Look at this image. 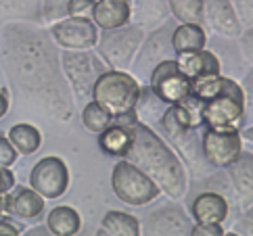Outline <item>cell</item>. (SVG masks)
I'll return each instance as SVG.
<instances>
[{
  "mask_svg": "<svg viewBox=\"0 0 253 236\" xmlns=\"http://www.w3.org/2000/svg\"><path fill=\"white\" fill-rule=\"evenodd\" d=\"M0 217H4V195H0Z\"/></svg>",
  "mask_w": 253,
  "mask_h": 236,
  "instance_id": "obj_44",
  "label": "cell"
},
{
  "mask_svg": "<svg viewBox=\"0 0 253 236\" xmlns=\"http://www.w3.org/2000/svg\"><path fill=\"white\" fill-rule=\"evenodd\" d=\"M30 186L46 201L59 198L69 188V167L57 155L42 157L30 171Z\"/></svg>",
  "mask_w": 253,
  "mask_h": 236,
  "instance_id": "obj_9",
  "label": "cell"
},
{
  "mask_svg": "<svg viewBox=\"0 0 253 236\" xmlns=\"http://www.w3.org/2000/svg\"><path fill=\"white\" fill-rule=\"evenodd\" d=\"M82 123H84V128L88 132L101 134L105 128H109V125L113 123V115L109 111H105V109L98 103L90 101L82 109Z\"/></svg>",
  "mask_w": 253,
  "mask_h": 236,
  "instance_id": "obj_30",
  "label": "cell"
},
{
  "mask_svg": "<svg viewBox=\"0 0 253 236\" xmlns=\"http://www.w3.org/2000/svg\"><path fill=\"white\" fill-rule=\"evenodd\" d=\"M96 0H69L67 17H80V19H92Z\"/></svg>",
  "mask_w": 253,
  "mask_h": 236,
  "instance_id": "obj_32",
  "label": "cell"
},
{
  "mask_svg": "<svg viewBox=\"0 0 253 236\" xmlns=\"http://www.w3.org/2000/svg\"><path fill=\"white\" fill-rule=\"evenodd\" d=\"M203 125L205 128L243 130L245 117V94H220L203 101Z\"/></svg>",
  "mask_w": 253,
  "mask_h": 236,
  "instance_id": "obj_10",
  "label": "cell"
},
{
  "mask_svg": "<svg viewBox=\"0 0 253 236\" xmlns=\"http://www.w3.org/2000/svg\"><path fill=\"white\" fill-rule=\"evenodd\" d=\"M241 40V50H243V57H245L251 65H253V25H249L245 32L239 36Z\"/></svg>",
  "mask_w": 253,
  "mask_h": 236,
  "instance_id": "obj_37",
  "label": "cell"
},
{
  "mask_svg": "<svg viewBox=\"0 0 253 236\" xmlns=\"http://www.w3.org/2000/svg\"><path fill=\"white\" fill-rule=\"evenodd\" d=\"M30 234H50V230H48V226H38V228H32Z\"/></svg>",
  "mask_w": 253,
  "mask_h": 236,
  "instance_id": "obj_43",
  "label": "cell"
},
{
  "mask_svg": "<svg viewBox=\"0 0 253 236\" xmlns=\"http://www.w3.org/2000/svg\"><path fill=\"white\" fill-rule=\"evenodd\" d=\"M111 188L122 203L142 207L161 195V188L128 159H120L111 171Z\"/></svg>",
  "mask_w": 253,
  "mask_h": 236,
  "instance_id": "obj_6",
  "label": "cell"
},
{
  "mask_svg": "<svg viewBox=\"0 0 253 236\" xmlns=\"http://www.w3.org/2000/svg\"><path fill=\"white\" fill-rule=\"evenodd\" d=\"M92 21L98 30H117L132 23V0H96Z\"/></svg>",
  "mask_w": 253,
  "mask_h": 236,
  "instance_id": "obj_19",
  "label": "cell"
},
{
  "mask_svg": "<svg viewBox=\"0 0 253 236\" xmlns=\"http://www.w3.org/2000/svg\"><path fill=\"white\" fill-rule=\"evenodd\" d=\"M207 46V34L201 23H180L171 32V48L176 54L201 50Z\"/></svg>",
  "mask_w": 253,
  "mask_h": 236,
  "instance_id": "obj_23",
  "label": "cell"
},
{
  "mask_svg": "<svg viewBox=\"0 0 253 236\" xmlns=\"http://www.w3.org/2000/svg\"><path fill=\"white\" fill-rule=\"evenodd\" d=\"M122 159H128L142 169L161 188V193L174 201H180L186 195L188 180L184 163L151 125L142 121L132 123V144Z\"/></svg>",
  "mask_w": 253,
  "mask_h": 236,
  "instance_id": "obj_2",
  "label": "cell"
},
{
  "mask_svg": "<svg viewBox=\"0 0 253 236\" xmlns=\"http://www.w3.org/2000/svg\"><path fill=\"white\" fill-rule=\"evenodd\" d=\"M98 234H113V236H138L140 222L126 211H107L103 215Z\"/></svg>",
  "mask_w": 253,
  "mask_h": 236,
  "instance_id": "obj_26",
  "label": "cell"
},
{
  "mask_svg": "<svg viewBox=\"0 0 253 236\" xmlns=\"http://www.w3.org/2000/svg\"><path fill=\"white\" fill-rule=\"evenodd\" d=\"M8 140L17 149V153L30 157L42 147V132L32 123H15L8 130Z\"/></svg>",
  "mask_w": 253,
  "mask_h": 236,
  "instance_id": "obj_27",
  "label": "cell"
},
{
  "mask_svg": "<svg viewBox=\"0 0 253 236\" xmlns=\"http://www.w3.org/2000/svg\"><path fill=\"white\" fill-rule=\"evenodd\" d=\"M0 67L15 109L50 121H71L74 92L63 74L57 44L44 25L8 21L0 32Z\"/></svg>",
  "mask_w": 253,
  "mask_h": 236,
  "instance_id": "obj_1",
  "label": "cell"
},
{
  "mask_svg": "<svg viewBox=\"0 0 253 236\" xmlns=\"http://www.w3.org/2000/svg\"><path fill=\"white\" fill-rule=\"evenodd\" d=\"M169 15L168 0H134L132 4V21L144 32L159 27Z\"/></svg>",
  "mask_w": 253,
  "mask_h": 236,
  "instance_id": "obj_22",
  "label": "cell"
},
{
  "mask_svg": "<svg viewBox=\"0 0 253 236\" xmlns=\"http://www.w3.org/2000/svg\"><path fill=\"white\" fill-rule=\"evenodd\" d=\"M98 34L92 19H80V17H65V19L50 25V36L57 46L65 50H90L96 46Z\"/></svg>",
  "mask_w": 253,
  "mask_h": 236,
  "instance_id": "obj_12",
  "label": "cell"
},
{
  "mask_svg": "<svg viewBox=\"0 0 253 236\" xmlns=\"http://www.w3.org/2000/svg\"><path fill=\"white\" fill-rule=\"evenodd\" d=\"M61 67L78 101H86L92 94L94 81L109 69L107 63L92 48L61 52Z\"/></svg>",
  "mask_w": 253,
  "mask_h": 236,
  "instance_id": "obj_7",
  "label": "cell"
},
{
  "mask_svg": "<svg viewBox=\"0 0 253 236\" xmlns=\"http://www.w3.org/2000/svg\"><path fill=\"white\" fill-rule=\"evenodd\" d=\"M171 32H174V25H171L169 21H164L161 27L151 30L149 38L144 36L142 46L136 54L138 59H134L136 61L134 65H136L138 71H144L147 67L153 69L157 63L166 61V59H176V57H169V52H174V48H171Z\"/></svg>",
  "mask_w": 253,
  "mask_h": 236,
  "instance_id": "obj_14",
  "label": "cell"
},
{
  "mask_svg": "<svg viewBox=\"0 0 253 236\" xmlns=\"http://www.w3.org/2000/svg\"><path fill=\"white\" fill-rule=\"evenodd\" d=\"M241 136H243V140L253 142V125H249L247 130H243V132H241Z\"/></svg>",
  "mask_w": 253,
  "mask_h": 236,
  "instance_id": "obj_42",
  "label": "cell"
},
{
  "mask_svg": "<svg viewBox=\"0 0 253 236\" xmlns=\"http://www.w3.org/2000/svg\"><path fill=\"white\" fill-rule=\"evenodd\" d=\"M138 121V119H134ZM117 123L113 121L109 128H105L101 134H98V147L105 155L111 157H126L130 144H132V123Z\"/></svg>",
  "mask_w": 253,
  "mask_h": 236,
  "instance_id": "obj_21",
  "label": "cell"
},
{
  "mask_svg": "<svg viewBox=\"0 0 253 236\" xmlns=\"http://www.w3.org/2000/svg\"><path fill=\"white\" fill-rule=\"evenodd\" d=\"M69 0H42L40 25H55L57 21L67 17Z\"/></svg>",
  "mask_w": 253,
  "mask_h": 236,
  "instance_id": "obj_31",
  "label": "cell"
},
{
  "mask_svg": "<svg viewBox=\"0 0 253 236\" xmlns=\"http://www.w3.org/2000/svg\"><path fill=\"white\" fill-rule=\"evenodd\" d=\"M21 232V228L17 224H13L11 220H4L0 217V236H17Z\"/></svg>",
  "mask_w": 253,
  "mask_h": 236,
  "instance_id": "obj_40",
  "label": "cell"
},
{
  "mask_svg": "<svg viewBox=\"0 0 253 236\" xmlns=\"http://www.w3.org/2000/svg\"><path fill=\"white\" fill-rule=\"evenodd\" d=\"M159 125L164 128L166 136L171 140L174 149L178 151V157L186 167L193 171L195 178H203L211 174L210 161L203 155V144H201V134H199L195 125L188 121V115L180 105H168L166 113L161 115Z\"/></svg>",
  "mask_w": 253,
  "mask_h": 236,
  "instance_id": "obj_3",
  "label": "cell"
},
{
  "mask_svg": "<svg viewBox=\"0 0 253 236\" xmlns=\"http://www.w3.org/2000/svg\"><path fill=\"white\" fill-rule=\"evenodd\" d=\"M144 36L147 32L136 23H128L117 30H103V34H98V42L94 48L109 69L126 71L136 59Z\"/></svg>",
  "mask_w": 253,
  "mask_h": 236,
  "instance_id": "obj_5",
  "label": "cell"
},
{
  "mask_svg": "<svg viewBox=\"0 0 253 236\" xmlns=\"http://www.w3.org/2000/svg\"><path fill=\"white\" fill-rule=\"evenodd\" d=\"M193 222L180 205H164L147 215V222L140 226L144 234H191Z\"/></svg>",
  "mask_w": 253,
  "mask_h": 236,
  "instance_id": "obj_16",
  "label": "cell"
},
{
  "mask_svg": "<svg viewBox=\"0 0 253 236\" xmlns=\"http://www.w3.org/2000/svg\"><path fill=\"white\" fill-rule=\"evenodd\" d=\"M168 105L161 101V98L153 92L151 86H140V96L134 107V113H136V119L151 125L153 121H161V115L166 113Z\"/></svg>",
  "mask_w": 253,
  "mask_h": 236,
  "instance_id": "obj_28",
  "label": "cell"
},
{
  "mask_svg": "<svg viewBox=\"0 0 253 236\" xmlns=\"http://www.w3.org/2000/svg\"><path fill=\"white\" fill-rule=\"evenodd\" d=\"M168 6L178 23H205L203 0H168Z\"/></svg>",
  "mask_w": 253,
  "mask_h": 236,
  "instance_id": "obj_29",
  "label": "cell"
},
{
  "mask_svg": "<svg viewBox=\"0 0 253 236\" xmlns=\"http://www.w3.org/2000/svg\"><path fill=\"white\" fill-rule=\"evenodd\" d=\"M176 61L180 69L191 78V79H199V78H207V76H218L222 71V65L218 57L211 50H193V52H182L176 54Z\"/></svg>",
  "mask_w": 253,
  "mask_h": 236,
  "instance_id": "obj_20",
  "label": "cell"
},
{
  "mask_svg": "<svg viewBox=\"0 0 253 236\" xmlns=\"http://www.w3.org/2000/svg\"><path fill=\"white\" fill-rule=\"evenodd\" d=\"M46 226L50 234L59 236H74L82 228V215H80L74 207L59 205L46 215Z\"/></svg>",
  "mask_w": 253,
  "mask_h": 236,
  "instance_id": "obj_25",
  "label": "cell"
},
{
  "mask_svg": "<svg viewBox=\"0 0 253 236\" xmlns=\"http://www.w3.org/2000/svg\"><path fill=\"white\" fill-rule=\"evenodd\" d=\"M42 0H0V19L2 21H28L40 23Z\"/></svg>",
  "mask_w": 253,
  "mask_h": 236,
  "instance_id": "obj_24",
  "label": "cell"
},
{
  "mask_svg": "<svg viewBox=\"0 0 253 236\" xmlns=\"http://www.w3.org/2000/svg\"><path fill=\"white\" fill-rule=\"evenodd\" d=\"M234 234H253V205L245 207V213L234 226Z\"/></svg>",
  "mask_w": 253,
  "mask_h": 236,
  "instance_id": "obj_38",
  "label": "cell"
},
{
  "mask_svg": "<svg viewBox=\"0 0 253 236\" xmlns=\"http://www.w3.org/2000/svg\"><path fill=\"white\" fill-rule=\"evenodd\" d=\"M230 215V201L218 190H205L191 201V217L195 222L226 224Z\"/></svg>",
  "mask_w": 253,
  "mask_h": 236,
  "instance_id": "obj_18",
  "label": "cell"
},
{
  "mask_svg": "<svg viewBox=\"0 0 253 236\" xmlns=\"http://www.w3.org/2000/svg\"><path fill=\"white\" fill-rule=\"evenodd\" d=\"M46 198L38 195L32 186H17L4 193V215H13L25 224H38L44 215Z\"/></svg>",
  "mask_w": 253,
  "mask_h": 236,
  "instance_id": "obj_13",
  "label": "cell"
},
{
  "mask_svg": "<svg viewBox=\"0 0 253 236\" xmlns=\"http://www.w3.org/2000/svg\"><path fill=\"white\" fill-rule=\"evenodd\" d=\"M232 4L237 8L241 23L253 25V0H232Z\"/></svg>",
  "mask_w": 253,
  "mask_h": 236,
  "instance_id": "obj_36",
  "label": "cell"
},
{
  "mask_svg": "<svg viewBox=\"0 0 253 236\" xmlns=\"http://www.w3.org/2000/svg\"><path fill=\"white\" fill-rule=\"evenodd\" d=\"M241 88H243V94H245V117L253 119V69L245 74V78L241 81Z\"/></svg>",
  "mask_w": 253,
  "mask_h": 236,
  "instance_id": "obj_34",
  "label": "cell"
},
{
  "mask_svg": "<svg viewBox=\"0 0 253 236\" xmlns=\"http://www.w3.org/2000/svg\"><path fill=\"white\" fill-rule=\"evenodd\" d=\"M92 101L101 105L105 111L113 117L132 113L136 101L140 96L138 79L122 69H107L105 74L94 81L92 86Z\"/></svg>",
  "mask_w": 253,
  "mask_h": 236,
  "instance_id": "obj_4",
  "label": "cell"
},
{
  "mask_svg": "<svg viewBox=\"0 0 253 236\" xmlns=\"http://www.w3.org/2000/svg\"><path fill=\"white\" fill-rule=\"evenodd\" d=\"M17 155H19V153H17V149L11 144V140L0 134V167H11L17 161Z\"/></svg>",
  "mask_w": 253,
  "mask_h": 236,
  "instance_id": "obj_33",
  "label": "cell"
},
{
  "mask_svg": "<svg viewBox=\"0 0 253 236\" xmlns=\"http://www.w3.org/2000/svg\"><path fill=\"white\" fill-rule=\"evenodd\" d=\"M8 109H11V101H8V88H2V90H0V119L6 117Z\"/></svg>",
  "mask_w": 253,
  "mask_h": 236,
  "instance_id": "obj_41",
  "label": "cell"
},
{
  "mask_svg": "<svg viewBox=\"0 0 253 236\" xmlns=\"http://www.w3.org/2000/svg\"><path fill=\"white\" fill-rule=\"evenodd\" d=\"M13 188H15V174L11 171V167H0V195H4Z\"/></svg>",
  "mask_w": 253,
  "mask_h": 236,
  "instance_id": "obj_39",
  "label": "cell"
},
{
  "mask_svg": "<svg viewBox=\"0 0 253 236\" xmlns=\"http://www.w3.org/2000/svg\"><path fill=\"white\" fill-rule=\"evenodd\" d=\"M203 21L222 38H239L243 23L232 0H203Z\"/></svg>",
  "mask_w": 253,
  "mask_h": 236,
  "instance_id": "obj_15",
  "label": "cell"
},
{
  "mask_svg": "<svg viewBox=\"0 0 253 236\" xmlns=\"http://www.w3.org/2000/svg\"><path fill=\"white\" fill-rule=\"evenodd\" d=\"M193 79L180 69L176 59H166L151 69L149 86L166 105H176L191 94Z\"/></svg>",
  "mask_w": 253,
  "mask_h": 236,
  "instance_id": "obj_8",
  "label": "cell"
},
{
  "mask_svg": "<svg viewBox=\"0 0 253 236\" xmlns=\"http://www.w3.org/2000/svg\"><path fill=\"white\" fill-rule=\"evenodd\" d=\"M205 128V125H203ZM203 155L215 169H224L243 153V136L241 130H224V128H205L201 134Z\"/></svg>",
  "mask_w": 253,
  "mask_h": 236,
  "instance_id": "obj_11",
  "label": "cell"
},
{
  "mask_svg": "<svg viewBox=\"0 0 253 236\" xmlns=\"http://www.w3.org/2000/svg\"><path fill=\"white\" fill-rule=\"evenodd\" d=\"M226 176L228 184L232 186V193L237 197L239 205L245 207L253 205V155L243 151L230 165H226Z\"/></svg>",
  "mask_w": 253,
  "mask_h": 236,
  "instance_id": "obj_17",
  "label": "cell"
},
{
  "mask_svg": "<svg viewBox=\"0 0 253 236\" xmlns=\"http://www.w3.org/2000/svg\"><path fill=\"white\" fill-rule=\"evenodd\" d=\"M191 234L195 236H220L224 232V224H215V222H195Z\"/></svg>",
  "mask_w": 253,
  "mask_h": 236,
  "instance_id": "obj_35",
  "label": "cell"
}]
</instances>
